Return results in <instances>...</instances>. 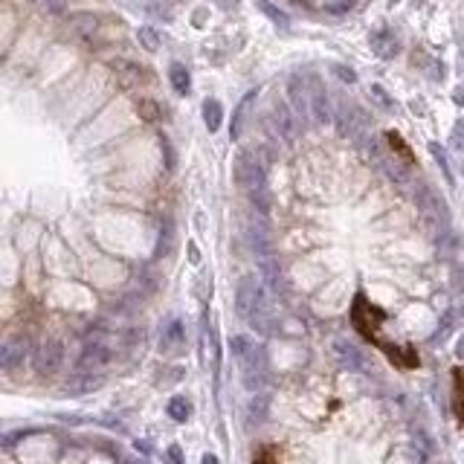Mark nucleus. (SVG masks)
<instances>
[{
  "label": "nucleus",
  "mask_w": 464,
  "mask_h": 464,
  "mask_svg": "<svg viewBox=\"0 0 464 464\" xmlns=\"http://www.w3.org/2000/svg\"><path fill=\"white\" fill-rule=\"evenodd\" d=\"M267 151H238L232 160V177L241 189L256 192L264 186V174H267Z\"/></svg>",
  "instance_id": "obj_1"
},
{
  "label": "nucleus",
  "mask_w": 464,
  "mask_h": 464,
  "mask_svg": "<svg viewBox=\"0 0 464 464\" xmlns=\"http://www.w3.org/2000/svg\"><path fill=\"white\" fill-rule=\"evenodd\" d=\"M259 307H264V288L256 282V276H241L235 285V314L250 319Z\"/></svg>",
  "instance_id": "obj_2"
},
{
  "label": "nucleus",
  "mask_w": 464,
  "mask_h": 464,
  "mask_svg": "<svg viewBox=\"0 0 464 464\" xmlns=\"http://www.w3.org/2000/svg\"><path fill=\"white\" fill-rule=\"evenodd\" d=\"M110 363H114V345H108L105 340H90L79 357V374H96Z\"/></svg>",
  "instance_id": "obj_3"
},
{
  "label": "nucleus",
  "mask_w": 464,
  "mask_h": 464,
  "mask_svg": "<svg viewBox=\"0 0 464 464\" xmlns=\"http://www.w3.org/2000/svg\"><path fill=\"white\" fill-rule=\"evenodd\" d=\"M241 372H244V386L250 392H256L264 386L267 381V357H264V348H252L250 354L241 360Z\"/></svg>",
  "instance_id": "obj_4"
},
{
  "label": "nucleus",
  "mask_w": 464,
  "mask_h": 464,
  "mask_svg": "<svg viewBox=\"0 0 464 464\" xmlns=\"http://www.w3.org/2000/svg\"><path fill=\"white\" fill-rule=\"evenodd\" d=\"M26 351H30L26 336H6L3 345H0V369H3L6 374L18 372L26 360Z\"/></svg>",
  "instance_id": "obj_5"
},
{
  "label": "nucleus",
  "mask_w": 464,
  "mask_h": 464,
  "mask_svg": "<svg viewBox=\"0 0 464 464\" xmlns=\"http://www.w3.org/2000/svg\"><path fill=\"white\" fill-rule=\"evenodd\" d=\"M64 363V345L59 340H44L35 351V372L38 374H55Z\"/></svg>",
  "instance_id": "obj_6"
},
{
  "label": "nucleus",
  "mask_w": 464,
  "mask_h": 464,
  "mask_svg": "<svg viewBox=\"0 0 464 464\" xmlns=\"http://www.w3.org/2000/svg\"><path fill=\"white\" fill-rule=\"evenodd\" d=\"M270 125H273V134L282 137L285 143H293V139H296L299 125H296V117L290 114V108L285 102H273V108H270Z\"/></svg>",
  "instance_id": "obj_7"
},
{
  "label": "nucleus",
  "mask_w": 464,
  "mask_h": 464,
  "mask_svg": "<svg viewBox=\"0 0 464 464\" xmlns=\"http://www.w3.org/2000/svg\"><path fill=\"white\" fill-rule=\"evenodd\" d=\"M183 348H186V328H183L180 319H168L160 331V354L177 357Z\"/></svg>",
  "instance_id": "obj_8"
},
{
  "label": "nucleus",
  "mask_w": 464,
  "mask_h": 464,
  "mask_svg": "<svg viewBox=\"0 0 464 464\" xmlns=\"http://www.w3.org/2000/svg\"><path fill=\"white\" fill-rule=\"evenodd\" d=\"M336 125H340V131L345 137H354V139H365L363 131H365V117H363V110L354 108V105H340L336 108Z\"/></svg>",
  "instance_id": "obj_9"
},
{
  "label": "nucleus",
  "mask_w": 464,
  "mask_h": 464,
  "mask_svg": "<svg viewBox=\"0 0 464 464\" xmlns=\"http://www.w3.org/2000/svg\"><path fill=\"white\" fill-rule=\"evenodd\" d=\"M288 93H290V102H293V110H296V117L305 122L307 114H311V96H307V88L299 76H290L288 81Z\"/></svg>",
  "instance_id": "obj_10"
},
{
  "label": "nucleus",
  "mask_w": 464,
  "mask_h": 464,
  "mask_svg": "<svg viewBox=\"0 0 464 464\" xmlns=\"http://www.w3.org/2000/svg\"><path fill=\"white\" fill-rule=\"evenodd\" d=\"M174 244H177L174 221H172V218H163V221H160V230H157V250H154V259H165V256H172Z\"/></svg>",
  "instance_id": "obj_11"
},
{
  "label": "nucleus",
  "mask_w": 464,
  "mask_h": 464,
  "mask_svg": "<svg viewBox=\"0 0 464 464\" xmlns=\"http://www.w3.org/2000/svg\"><path fill=\"white\" fill-rule=\"evenodd\" d=\"M311 114L316 117V122L319 125H328V122H334V110H331V102H328V96H325V90L319 88V84H314L311 88Z\"/></svg>",
  "instance_id": "obj_12"
},
{
  "label": "nucleus",
  "mask_w": 464,
  "mask_h": 464,
  "mask_svg": "<svg viewBox=\"0 0 464 464\" xmlns=\"http://www.w3.org/2000/svg\"><path fill=\"white\" fill-rule=\"evenodd\" d=\"M70 30L81 41H93L96 30H99V21H96V15H90V12H76V15L70 18Z\"/></svg>",
  "instance_id": "obj_13"
},
{
  "label": "nucleus",
  "mask_w": 464,
  "mask_h": 464,
  "mask_svg": "<svg viewBox=\"0 0 464 464\" xmlns=\"http://www.w3.org/2000/svg\"><path fill=\"white\" fill-rule=\"evenodd\" d=\"M372 50H374V55H381V59H395L401 44L389 30H381V32L372 35Z\"/></svg>",
  "instance_id": "obj_14"
},
{
  "label": "nucleus",
  "mask_w": 464,
  "mask_h": 464,
  "mask_svg": "<svg viewBox=\"0 0 464 464\" xmlns=\"http://www.w3.org/2000/svg\"><path fill=\"white\" fill-rule=\"evenodd\" d=\"M102 386V377L99 374H76L73 381L67 383V395H88V392H93V389H99Z\"/></svg>",
  "instance_id": "obj_15"
},
{
  "label": "nucleus",
  "mask_w": 464,
  "mask_h": 464,
  "mask_svg": "<svg viewBox=\"0 0 464 464\" xmlns=\"http://www.w3.org/2000/svg\"><path fill=\"white\" fill-rule=\"evenodd\" d=\"M334 351H336V357H340V363L348 365V369H363V354L357 351V345H351L345 340H336Z\"/></svg>",
  "instance_id": "obj_16"
},
{
  "label": "nucleus",
  "mask_w": 464,
  "mask_h": 464,
  "mask_svg": "<svg viewBox=\"0 0 464 464\" xmlns=\"http://www.w3.org/2000/svg\"><path fill=\"white\" fill-rule=\"evenodd\" d=\"M256 102V90H250L244 99H241V105L235 108V117H232V128H230V137L232 139H238L241 137V131H244V119H247V110H250V105Z\"/></svg>",
  "instance_id": "obj_17"
},
{
  "label": "nucleus",
  "mask_w": 464,
  "mask_h": 464,
  "mask_svg": "<svg viewBox=\"0 0 464 464\" xmlns=\"http://www.w3.org/2000/svg\"><path fill=\"white\" fill-rule=\"evenodd\" d=\"M203 122H206L209 134L221 128V122H223V108H221L218 99H206V102H203Z\"/></svg>",
  "instance_id": "obj_18"
},
{
  "label": "nucleus",
  "mask_w": 464,
  "mask_h": 464,
  "mask_svg": "<svg viewBox=\"0 0 464 464\" xmlns=\"http://www.w3.org/2000/svg\"><path fill=\"white\" fill-rule=\"evenodd\" d=\"M259 264H261V276H264L267 288L279 290V282H282V273H279V261H276L273 256H264V259H259Z\"/></svg>",
  "instance_id": "obj_19"
},
{
  "label": "nucleus",
  "mask_w": 464,
  "mask_h": 464,
  "mask_svg": "<svg viewBox=\"0 0 464 464\" xmlns=\"http://www.w3.org/2000/svg\"><path fill=\"white\" fill-rule=\"evenodd\" d=\"M168 79H172V88H174L180 96L189 93L192 79H189V70L183 67V64H172V67H168Z\"/></svg>",
  "instance_id": "obj_20"
},
{
  "label": "nucleus",
  "mask_w": 464,
  "mask_h": 464,
  "mask_svg": "<svg viewBox=\"0 0 464 464\" xmlns=\"http://www.w3.org/2000/svg\"><path fill=\"white\" fill-rule=\"evenodd\" d=\"M250 244H252V252H256L259 259H264V256H270V238H267V232H264V227H250Z\"/></svg>",
  "instance_id": "obj_21"
},
{
  "label": "nucleus",
  "mask_w": 464,
  "mask_h": 464,
  "mask_svg": "<svg viewBox=\"0 0 464 464\" xmlns=\"http://www.w3.org/2000/svg\"><path fill=\"white\" fill-rule=\"evenodd\" d=\"M189 415H192V403L186 398H172V401H168V418H172V421L186 424Z\"/></svg>",
  "instance_id": "obj_22"
},
{
  "label": "nucleus",
  "mask_w": 464,
  "mask_h": 464,
  "mask_svg": "<svg viewBox=\"0 0 464 464\" xmlns=\"http://www.w3.org/2000/svg\"><path fill=\"white\" fill-rule=\"evenodd\" d=\"M256 3L261 6V12H264V15H267V18H270V21L276 23V26H282V30H288V26H290V18H288V15H285V12H282V9H279V6H273V3H270V0H256Z\"/></svg>",
  "instance_id": "obj_23"
},
{
  "label": "nucleus",
  "mask_w": 464,
  "mask_h": 464,
  "mask_svg": "<svg viewBox=\"0 0 464 464\" xmlns=\"http://www.w3.org/2000/svg\"><path fill=\"white\" fill-rule=\"evenodd\" d=\"M137 38H139V44H143L148 52H157L160 50V32L154 30V26H139Z\"/></svg>",
  "instance_id": "obj_24"
},
{
  "label": "nucleus",
  "mask_w": 464,
  "mask_h": 464,
  "mask_svg": "<svg viewBox=\"0 0 464 464\" xmlns=\"http://www.w3.org/2000/svg\"><path fill=\"white\" fill-rule=\"evenodd\" d=\"M252 348H256V345H252L244 334H238V336H232V340H230V351L235 354V360H244Z\"/></svg>",
  "instance_id": "obj_25"
},
{
  "label": "nucleus",
  "mask_w": 464,
  "mask_h": 464,
  "mask_svg": "<svg viewBox=\"0 0 464 464\" xmlns=\"http://www.w3.org/2000/svg\"><path fill=\"white\" fill-rule=\"evenodd\" d=\"M247 415H250V424H261V421L267 418V398H261V395H259V398H252Z\"/></svg>",
  "instance_id": "obj_26"
},
{
  "label": "nucleus",
  "mask_w": 464,
  "mask_h": 464,
  "mask_svg": "<svg viewBox=\"0 0 464 464\" xmlns=\"http://www.w3.org/2000/svg\"><path fill=\"white\" fill-rule=\"evenodd\" d=\"M453 381H456V412L464 421V369L453 372Z\"/></svg>",
  "instance_id": "obj_27"
},
{
  "label": "nucleus",
  "mask_w": 464,
  "mask_h": 464,
  "mask_svg": "<svg viewBox=\"0 0 464 464\" xmlns=\"http://www.w3.org/2000/svg\"><path fill=\"white\" fill-rule=\"evenodd\" d=\"M430 154L435 157V163L441 165V172H444V177H447V183H453V172H450V163H447V154H444V148H441L438 143H432V145H430Z\"/></svg>",
  "instance_id": "obj_28"
},
{
  "label": "nucleus",
  "mask_w": 464,
  "mask_h": 464,
  "mask_svg": "<svg viewBox=\"0 0 464 464\" xmlns=\"http://www.w3.org/2000/svg\"><path fill=\"white\" fill-rule=\"evenodd\" d=\"M35 3L47 15H64V9H67V0H35Z\"/></svg>",
  "instance_id": "obj_29"
},
{
  "label": "nucleus",
  "mask_w": 464,
  "mask_h": 464,
  "mask_svg": "<svg viewBox=\"0 0 464 464\" xmlns=\"http://www.w3.org/2000/svg\"><path fill=\"white\" fill-rule=\"evenodd\" d=\"M250 198H252V206H259V212H267V209H270V194H267V186L250 192Z\"/></svg>",
  "instance_id": "obj_30"
},
{
  "label": "nucleus",
  "mask_w": 464,
  "mask_h": 464,
  "mask_svg": "<svg viewBox=\"0 0 464 464\" xmlns=\"http://www.w3.org/2000/svg\"><path fill=\"white\" fill-rule=\"evenodd\" d=\"M453 148L464 157V119H458L456 128H453Z\"/></svg>",
  "instance_id": "obj_31"
},
{
  "label": "nucleus",
  "mask_w": 464,
  "mask_h": 464,
  "mask_svg": "<svg viewBox=\"0 0 464 464\" xmlns=\"http://www.w3.org/2000/svg\"><path fill=\"white\" fill-rule=\"evenodd\" d=\"M331 70H334V73H336V76H340V79H343L345 84H354V81H357V73H354V70H351V67H343V64H334Z\"/></svg>",
  "instance_id": "obj_32"
},
{
  "label": "nucleus",
  "mask_w": 464,
  "mask_h": 464,
  "mask_svg": "<svg viewBox=\"0 0 464 464\" xmlns=\"http://www.w3.org/2000/svg\"><path fill=\"white\" fill-rule=\"evenodd\" d=\"M165 461L168 464H186V458H183V450H180V444H172L165 450Z\"/></svg>",
  "instance_id": "obj_33"
},
{
  "label": "nucleus",
  "mask_w": 464,
  "mask_h": 464,
  "mask_svg": "<svg viewBox=\"0 0 464 464\" xmlns=\"http://www.w3.org/2000/svg\"><path fill=\"white\" fill-rule=\"evenodd\" d=\"M389 143H392V148H398V151H401V157H403L406 163H410V160H412V154H410V148H406V145H403V139H401L398 134H389Z\"/></svg>",
  "instance_id": "obj_34"
},
{
  "label": "nucleus",
  "mask_w": 464,
  "mask_h": 464,
  "mask_svg": "<svg viewBox=\"0 0 464 464\" xmlns=\"http://www.w3.org/2000/svg\"><path fill=\"white\" fill-rule=\"evenodd\" d=\"M183 377V369H172V372H165V377H160V383L163 386H172V383H177Z\"/></svg>",
  "instance_id": "obj_35"
},
{
  "label": "nucleus",
  "mask_w": 464,
  "mask_h": 464,
  "mask_svg": "<svg viewBox=\"0 0 464 464\" xmlns=\"http://www.w3.org/2000/svg\"><path fill=\"white\" fill-rule=\"evenodd\" d=\"M372 96H374V99L381 102L383 108H392V99H389V96L383 93V88H377V84H374V88H372Z\"/></svg>",
  "instance_id": "obj_36"
},
{
  "label": "nucleus",
  "mask_w": 464,
  "mask_h": 464,
  "mask_svg": "<svg viewBox=\"0 0 464 464\" xmlns=\"http://www.w3.org/2000/svg\"><path fill=\"white\" fill-rule=\"evenodd\" d=\"M163 148H165V160H168V168H174V151H172V145H168V139L163 137Z\"/></svg>",
  "instance_id": "obj_37"
},
{
  "label": "nucleus",
  "mask_w": 464,
  "mask_h": 464,
  "mask_svg": "<svg viewBox=\"0 0 464 464\" xmlns=\"http://www.w3.org/2000/svg\"><path fill=\"white\" fill-rule=\"evenodd\" d=\"M157 105H151V102H143V114H145V119H157V110H154Z\"/></svg>",
  "instance_id": "obj_38"
},
{
  "label": "nucleus",
  "mask_w": 464,
  "mask_h": 464,
  "mask_svg": "<svg viewBox=\"0 0 464 464\" xmlns=\"http://www.w3.org/2000/svg\"><path fill=\"white\" fill-rule=\"evenodd\" d=\"M456 357L464 360V336H458V343H456Z\"/></svg>",
  "instance_id": "obj_39"
},
{
  "label": "nucleus",
  "mask_w": 464,
  "mask_h": 464,
  "mask_svg": "<svg viewBox=\"0 0 464 464\" xmlns=\"http://www.w3.org/2000/svg\"><path fill=\"white\" fill-rule=\"evenodd\" d=\"M134 447H137V450H139V453H145V456H148V453H151V444H148V441H137V444H134Z\"/></svg>",
  "instance_id": "obj_40"
},
{
  "label": "nucleus",
  "mask_w": 464,
  "mask_h": 464,
  "mask_svg": "<svg viewBox=\"0 0 464 464\" xmlns=\"http://www.w3.org/2000/svg\"><path fill=\"white\" fill-rule=\"evenodd\" d=\"M201 464H218V456H212V453H206V456L201 458Z\"/></svg>",
  "instance_id": "obj_41"
},
{
  "label": "nucleus",
  "mask_w": 464,
  "mask_h": 464,
  "mask_svg": "<svg viewBox=\"0 0 464 464\" xmlns=\"http://www.w3.org/2000/svg\"><path fill=\"white\" fill-rule=\"evenodd\" d=\"M221 3V9H232V6H238V0H218Z\"/></svg>",
  "instance_id": "obj_42"
},
{
  "label": "nucleus",
  "mask_w": 464,
  "mask_h": 464,
  "mask_svg": "<svg viewBox=\"0 0 464 464\" xmlns=\"http://www.w3.org/2000/svg\"><path fill=\"white\" fill-rule=\"evenodd\" d=\"M256 464H270V456H267V453H264V456H261V458H259Z\"/></svg>",
  "instance_id": "obj_43"
},
{
  "label": "nucleus",
  "mask_w": 464,
  "mask_h": 464,
  "mask_svg": "<svg viewBox=\"0 0 464 464\" xmlns=\"http://www.w3.org/2000/svg\"><path fill=\"white\" fill-rule=\"evenodd\" d=\"M131 464H148V461H131Z\"/></svg>",
  "instance_id": "obj_44"
},
{
  "label": "nucleus",
  "mask_w": 464,
  "mask_h": 464,
  "mask_svg": "<svg viewBox=\"0 0 464 464\" xmlns=\"http://www.w3.org/2000/svg\"><path fill=\"white\" fill-rule=\"evenodd\" d=\"M461 316H464V305H461Z\"/></svg>",
  "instance_id": "obj_45"
}]
</instances>
